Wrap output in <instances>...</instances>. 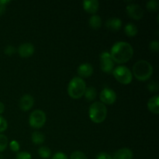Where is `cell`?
Masks as SVG:
<instances>
[{
	"mask_svg": "<svg viewBox=\"0 0 159 159\" xmlns=\"http://www.w3.org/2000/svg\"><path fill=\"white\" fill-rule=\"evenodd\" d=\"M110 54L113 61L117 64H124L132 58L134 49L127 42L118 41L113 45Z\"/></svg>",
	"mask_w": 159,
	"mask_h": 159,
	"instance_id": "6da1fadb",
	"label": "cell"
},
{
	"mask_svg": "<svg viewBox=\"0 0 159 159\" xmlns=\"http://www.w3.org/2000/svg\"><path fill=\"white\" fill-rule=\"evenodd\" d=\"M153 67L145 60L138 61L133 66V74L138 80L144 82L152 77Z\"/></svg>",
	"mask_w": 159,
	"mask_h": 159,
	"instance_id": "7a4b0ae2",
	"label": "cell"
},
{
	"mask_svg": "<svg viewBox=\"0 0 159 159\" xmlns=\"http://www.w3.org/2000/svg\"><path fill=\"white\" fill-rule=\"evenodd\" d=\"M85 89L86 84L85 81L80 77H74L68 85V93L72 99H80L84 96Z\"/></svg>",
	"mask_w": 159,
	"mask_h": 159,
	"instance_id": "3957f363",
	"label": "cell"
},
{
	"mask_svg": "<svg viewBox=\"0 0 159 159\" xmlns=\"http://www.w3.org/2000/svg\"><path fill=\"white\" fill-rule=\"evenodd\" d=\"M89 116L93 123L101 124L107 118V107L101 102H93L89 109Z\"/></svg>",
	"mask_w": 159,
	"mask_h": 159,
	"instance_id": "277c9868",
	"label": "cell"
},
{
	"mask_svg": "<svg viewBox=\"0 0 159 159\" xmlns=\"http://www.w3.org/2000/svg\"><path fill=\"white\" fill-rule=\"evenodd\" d=\"M112 73L116 80L123 85H128L133 80L131 71L126 66H117L116 68H114Z\"/></svg>",
	"mask_w": 159,
	"mask_h": 159,
	"instance_id": "5b68a950",
	"label": "cell"
},
{
	"mask_svg": "<svg viewBox=\"0 0 159 159\" xmlns=\"http://www.w3.org/2000/svg\"><path fill=\"white\" fill-rule=\"evenodd\" d=\"M47 120L46 113L41 110H35L30 113L29 124L34 129H40L44 126Z\"/></svg>",
	"mask_w": 159,
	"mask_h": 159,
	"instance_id": "8992f818",
	"label": "cell"
},
{
	"mask_svg": "<svg viewBox=\"0 0 159 159\" xmlns=\"http://www.w3.org/2000/svg\"><path fill=\"white\" fill-rule=\"evenodd\" d=\"M100 68L103 72L105 73H111L113 72L114 69L115 62L113 61L111 55L109 52L104 51L100 54Z\"/></svg>",
	"mask_w": 159,
	"mask_h": 159,
	"instance_id": "52a82bcc",
	"label": "cell"
},
{
	"mask_svg": "<svg viewBox=\"0 0 159 159\" xmlns=\"http://www.w3.org/2000/svg\"><path fill=\"white\" fill-rule=\"evenodd\" d=\"M101 102L104 105H112L116 100V94L113 89L110 88H104L99 95Z\"/></svg>",
	"mask_w": 159,
	"mask_h": 159,
	"instance_id": "ba28073f",
	"label": "cell"
},
{
	"mask_svg": "<svg viewBox=\"0 0 159 159\" xmlns=\"http://www.w3.org/2000/svg\"><path fill=\"white\" fill-rule=\"evenodd\" d=\"M126 11L127 15L135 20H141L144 16V10L138 4L131 3L127 5L126 7Z\"/></svg>",
	"mask_w": 159,
	"mask_h": 159,
	"instance_id": "9c48e42d",
	"label": "cell"
},
{
	"mask_svg": "<svg viewBox=\"0 0 159 159\" xmlns=\"http://www.w3.org/2000/svg\"><path fill=\"white\" fill-rule=\"evenodd\" d=\"M17 51L20 57L26 58V57H31L34 54V51H35V48H34V44L27 42V43H23L20 44L17 49Z\"/></svg>",
	"mask_w": 159,
	"mask_h": 159,
	"instance_id": "30bf717a",
	"label": "cell"
},
{
	"mask_svg": "<svg viewBox=\"0 0 159 159\" xmlns=\"http://www.w3.org/2000/svg\"><path fill=\"white\" fill-rule=\"evenodd\" d=\"M34 104V98L30 94H25L20 98V108L21 110L26 112L30 110Z\"/></svg>",
	"mask_w": 159,
	"mask_h": 159,
	"instance_id": "8fae6325",
	"label": "cell"
},
{
	"mask_svg": "<svg viewBox=\"0 0 159 159\" xmlns=\"http://www.w3.org/2000/svg\"><path fill=\"white\" fill-rule=\"evenodd\" d=\"M93 65L89 63L82 64L79 66L77 69V72L79 74V77L81 79L82 78H89L93 74Z\"/></svg>",
	"mask_w": 159,
	"mask_h": 159,
	"instance_id": "7c38bea8",
	"label": "cell"
},
{
	"mask_svg": "<svg viewBox=\"0 0 159 159\" xmlns=\"http://www.w3.org/2000/svg\"><path fill=\"white\" fill-rule=\"evenodd\" d=\"M82 6H83V9L88 13L94 15L99 10V2L97 0H85L82 2Z\"/></svg>",
	"mask_w": 159,
	"mask_h": 159,
	"instance_id": "4fadbf2b",
	"label": "cell"
},
{
	"mask_svg": "<svg viewBox=\"0 0 159 159\" xmlns=\"http://www.w3.org/2000/svg\"><path fill=\"white\" fill-rule=\"evenodd\" d=\"M133 152L130 148H123L115 152L112 159H133Z\"/></svg>",
	"mask_w": 159,
	"mask_h": 159,
	"instance_id": "5bb4252c",
	"label": "cell"
},
{
	"mask_svg": "<svg viewBox=\"0 0 159 159\" xmlns=\"http://www.w3.org/2000/svg\"><path fill=\"white\" fill-rule=\"evenodd\" d=\"M106 26L111 31H118L122 27V20L118 17H112L107 20Z\"/></svg>",
	"mask_w": 159,
	"mask_h": 159,
	"instance_id": "9a60e30c",
	"label": "cell"
},
{
	"mask_svg": "<svg viewBox=\"0 0 159 159\" xmlns=\"http://www.w3.org/2000/svg\"><path fill=\"white\" fill-rule=\"evenodd\" d=\"M148 108L151 113L154 114L159 113V96L155 95L148 101Z\"/></svg>",
	"mask_w": 159,
	"mask_h": 159,
	"instance_id": "2e32d148",
	"label": "cell"
},
{
	"mask_svg": "<svg viewBox=\"0 0 159 159\" xmlns=\"http://www.w3.org/2000/svg\"><path fill=\"white\" fill-rule=\"evenodd\" d=\"M89 25L90 27L94 30L99 29L102 26V19L99 15L94 14L89 20Z\"/></svg>",
	"mask_w": 159,
	"mask_h": 159,
	"instance_id": "e0dca14e",
	"label": "cell"
},
{
	"mask_svg": "<svg viewBox=\"0 0 159 159\" xmlns=\"http://www.w3.org/2000/svg\"><path fill=\"white\" fill-rule=\"evenodd\" d=\"M124 32H125L127 36L130 37H133L138 34V29L134 23H129L126 24V26H124Z\"/></svg>",
	"mask_w": 159,
	"mask_h": 159,
	"instance_id": "ac0fdd59",
	"label": "cell"
},
{
	"mask_svg": "<svg viewBox=\"0 0 159 159\" xmlns=\"http://www.w3.org/2000/svg\"><path fill=\"white\" fill-rule=\"evenodd\" d=\"M31 140L32 142L34 144H41L45 141V136L43 133L40 131H34L33 132L32 135H31Z\"/></svg>",
	"mask_w": 159,
	"mask_h": 159,
	"instance_id": "d6986e66",
	"label": "cell"
},
{
	"mask_svg": "<svg viewBox=\"0 0 159 159\" xmlns=\"http://www.w3.org/2000/svg\"><path fill=\"white\" fill-rule=\"evenodd\" d=\"M84 96L88 101H93L94 99H96V96H97V92L94 87H88V88L85 89Z\"/></svg>",
	"mask_w": 159,
	"mask_h": 159,
	"instance_id": "ffe728a7",
	"label": "cell"
},
{
	"mask_svg": "<svg viewBox=\"0 0 159 159\" xmlns=\"http://www.w3.org/2000/svg\"><path fill=\"white\" fill-rule=\"evenodd\" d=\"M38 155L40 158L43 159L49 158L51 155V151L48 147L42 146L38 149Z\"/></svg>",
	"mask_w": 159,
	"mask_h": 159,
	"instance_id": "44dd1931",
	"label": "cell"
},
{
	"mask_svg": "<svg viewBox=\"0 0 159 159\" xmlns=\"http://www.w3.org/2000/svg\"><path fill=\"white\" fill-rule=\"evenodd\" d=\"M146 7H147L148 10L150 11V12H156V11L158 10L159 8L158 1H157V0H150L146 4Z\"/></svg>",
	"mask_w": 159,
	"mask_h": 159,
	"instance_id": "7402d4cb",
	"label": "cell"
},
{
	"mask_svg": "<svg viewBox=\"0 0 159 159\" xmlns=\"http://www.w3.org/2000/svg\"><path fill=\"white\" fill-rule=\"evenodd\" d=\"M8 138L6 135L0 134V152H4L8 146Z\"/></svg>",
	"mask_w": 159,
	"mask_h": 159,
	"instance_id": "603a6c76",
	"label": "cell"
},
{
	"mask_svg": "<svg viewBox=\"0 0 159 159\" xmlns=\"http://www.w3.org/2000/svg\"><path fill=\"white\" fill-rule=\"evenodd\" d=\"M149 49L152 52L158 53L159 51V41L158 40H152L149 43Z\"/></svg>",
	"mask_w": 159,
	"mask_h": 159,
	"instance_id": "cb8c5ba5",
	"label": "cell"
},
{
	"mask_svg": "<svg viewBox=\"0 0 159 159\" xmlns=\"http://www.w3.org/2000/svg\"><path fill=\"white\" fill-rule=\"evenodd\" d=\"M70 159H88L87 158L86 155L82 152H79L76 151L71 153V156H70Z\"/></svg>",
	"mask_w": 159,
	"mask_h": 159,
	"instance_id": "d4e9b609",
	"label": "cell"
},
{
	"mask_svg": "<svg viewBox=\"0 0 159 159\" xmlns=\"http://www.w3.org/2000/svg\"><path fill=\"white\" fill-rule=\"evenodd\" d=\"M148 89L150 92H158V83L156 81H152L148 84Z\"/></svg>",
	"mask_w": 159,
	"mask_h": 159,
	"instance_id": "484cf974",
	"label": "cell"
},
{
	"mask_svg": "<svg viewBox=\"0 0 159 159\" xmlns=\"http://www.w3.org/2000/svg\"><path fill=\"white\" fill-rule=\"evenodd\" d=\"M16 51L17 50L16 49L15 47L12 46V45H8V46H6V48H5L4 53L6 54V55L12 56L16 52Z\"/></svg>",
	"mask_w": 159,
	"mask_h": 159,
	"instance_id": "4316f807",
	"label": "cell"
},
{
	"mask_svg": "<svg viewBox=\"0 0 159 159\" xmlns=\"http://www.w3.org/2000/svg\"><path fill=\"white\" fill-rule=\"evenodd\" d=\"M16 159H32L31 154L26 152H18L16 157Z\"/></svg>",
	"mask_w": 159,
	"mask_h": 159,
	"instance_id": "83f0119b",
	"label": "cell"
},
{
	"mask_svg": "<svg viewBox=\"0 0 159 159\" xmlns=\"http://www.w3.org/2000/svg\"><path fill=\"white\" fill-rule=\"evenodd\" d=\"M8 123L6 120L2 116L0 115V134L4 132L7 129Z\"/></svg>",
	"mask_w": 159,
	"mask_h": 159,
	"instance_id": "f1b7e54d",
	"label": "cell"
},
{
	"mask_svg": "<svg viewBox=\"0 0 159 159\" xmlns=\"http://www.w3.org/2000/svg\"><path fill=\"white\" fill-rule=\"evenodd\" d=\"M9 147L10 149L14 152H18L20 149V145L19 142L15 140H12L10 143H9Z\"/></svg>",
	"mask_w": 159,
	"mask_h": 159,
	"instance_id": "f546056e",
	"label": "cell"
},
{
	"mask_svg": "<svg viewBox=\"0 0 159 159\" xmlns=\"http://www.w3.org/2000/svg\"><path fill=\"white\" fill-rule=\"evenodd\" d=\"M96 159H112V157L107 152H100L96 155Z\"/></svg>",
	"mask_w": 159,
	"mask_h": 159,
	"instance_id": "4dcf8cb0",
	"label": "cell"
},
{
	"mask_svg": "<svg viewBox=\"0 0 159 159\" xmlns=\"http://www.w3.org/2000/svg\"><path fill=\"white\" fill-rule=\"evenodd\" d=\"M9 2V1H6V0L0 1V16L4 14V12H6V5Z\"/></svg>",
	"mask_w": 159,
	"mask_h": 159,
	"instance_id": "1f68e13d",
	"label": "cell"
},
{
	"mask_svg": "<svg viewBox=\"0 0 159 159\" xmlns=\"http://www.w3.org/2000/svg\"><path fill=\"white\" fill-rule=\"evenodd\" d=\"M51 159H68L67 155L63 152H57L53 155Z\"/></svg>",
	"mask_w": 159,
	"mask_h": 159,
	"instance_id": "d6a6232c",
	"label": "cell"
},
{
	"mask_svg": "<svg viewBox=\"0 0 159 159\" xmlns=\"http://www.w3.org/2000/svg\"><path fill=\"white\" fill-rule=\"evenodd\" d=\"M4 110H5L4 104H3L2 102H0V115L2 114V113H4Z\"/></svg>",
	"mask_w": 159,
	"mask_h": 159,
	"instance_id": "836d02e7",
	"label": "cell"
}]
</instances>
